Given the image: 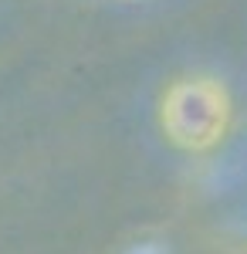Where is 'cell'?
Instances as JSON below:
<instances>
[{
  "instance_id": "6da1fadb",
  "label": "cell",
  "mask_w": 247,
  "mask_h": 254,
  "mask_svg": "<svg viewBox=\"0 0 247 254\" xmlns=\"http://www.w3.org/2000/svg\"><path fill=\"white\" fill-rule=\"evenodd\" d=\"M230 119L227 92L210 78H183L163 98V129L183 149H207Z\"/></svg>"
},
{
  "instance_id": "7a4b0ae2",
  "label": "cell",
  "mask_w": 247,
  "mask_h": 254,
  "mask_svg": "<svg viewBox=\"0 0 247 254\" xmlns=\"http://www.w3.org/2000/svg\"><path fill=\"white\" fill-rule=\"evenodd\" d=\"M125 254H170V251H166V244H159V241H139V244H132Z\"/></svg>"
}]
</instances>
